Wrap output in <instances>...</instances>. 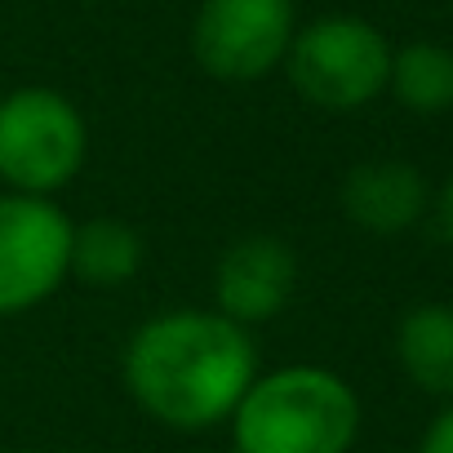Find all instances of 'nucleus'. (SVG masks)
Here are the masks:
<instances>
[{"label":"nucleus","mask_w":453,"mask_h":453,"mask_svg":"<svg viewBox=\"0 0 453 453\" xmlns=\"http://www.w3.org/2000/svg\"><path fill=\"white\" fill-rule=\"evenodd\" d=\"M120 373L147 418L173 431H204L236 413L258 378V356L245 325L182 307L134 329Z\"/></svg>","instance_id":"nucleus-1"},{"label":"nucleus","mask_w":453,"mask_h":453,"mask_svg":"<svg viewBox=\"0 0 453 453\" xmlns=\"http://www.w3.org/2000/svg\"><path fill=\"white\" fill-rule=\"evenodd\" d=\"M226 422L236 453H347L360 400L334 369L289 365L254 378Z\"/></svg>","instance_id":"nucleus-2"},{"label":"nucleus","mask_w":453,"mask_h":453,"mask_svg":"<svg viewBox=\"0 0 453 453\" xmlns=\"http://www.w3.org/2000/svg\"><path fill=\"white\" fill-rule=\"evenodd\" d=\"M89 151V129L76 103L45 85H23L0 98V178L23 196L67 187Z\"/></svg>","instance_id":"nucleus-3"},{"label":"nucleus","mask_w":453,"mask_h":453,"mask_svg":"<svg viewBox=\"0 0 453 453\" xmlns=\"http://www.w3.org/2000/svg\"><path fill=\"white\" fill-rule=\"evenodd\" d=\"M289 85L325 111H356L387 89L391 45L387 36L351 14H329L294 32L285 54Z\"/></svg>","instance_id":"nucleus-4"},{"label":"nucleus","mask_w":453,"mask_h":453,"mask_svg":"<svg viewBox=\"0 0 453 453\" xmlns=\"http://www.w3.org/2000/svg\"><path fill=\"white\" fill-rule=\"evenodd\" d=\"M72 226L50 196H0V316L41 307L67 280Z\"/></svg>","instance_id":"nucleus-5"},{"label":"nucleus","mask_w":453,"mask_h":453,"mask_svg":"<svg viewBox=\"0 0 453 453\" xmlns=\"http://www.w3.org/2000/svg\"><path fill=\"white\" fill-rule=\"evenodd\" d=\"M294 32V0H204L191 23V54L213 81L250 85L285 63Z\"/></svg>","instance_id":"nucleus-6"},{"label":"nucleus","mask_w":453,"mask_h":453,"mask_svg":"<svg viewBox=\"0 0 453 453\" xmlns=\"http://www.w3.org/2000/svg\"><path fill=\"white\" fill-rule=\"evenodd\" d=\"M298 285V258L276 236H241L222 250L213 272V298L218 316L236 325H263L280 316Z\"/></svg>","instance_id":"nucleus-7"},{"label":"nucleus","mask_w":453,"mask_h":453,"mask_svg":"<svg viewBox=\"0 0 453 453\" xmlns=\"http://www.w3.org/2000/svg\"><path fill=\"white\" fill-rule=\"evenodd\" d=\"M426 209V182L409 160H365L342 182V213L369 236H395Z\"/></svg>","instance_id":"nucleus-8"},{"label":"nucleus","mask_w":453,"mask_h":453,"mask_svg":"<svg viewBox=\"0 0 453 453\" xmlns=\"http://www.w3.org/2000/svg\"><path fill=\"white\" fill-rule=\"evenodd\" d=\"M395 356L426 395H453V307H413L395 329Z\"/></svg>","instance_id":"nucleus-9"},{"label":"nucleus","mask_w":453,"mask_h":453,"mask_svg":"<svg viewBox=\"0 0 453 453\" xmlns=\"http://www.w3.org/2000/svg\"><path fill=\"white\" fill-rule=\"evenodd\" d=\"M142 267V236L120 218H89L72 226L67 276L94 289H116Z\"/></svg>","instance_id":"nucleus-10"},{"label":"nucleus","mask_w":453,"mask_h":453,"mask_svg":"<svg viewBox=\"0 0 453 453\" xmlns=\"http://www.w3.org/2000/svg\"><path fill=\"white\" fill-rule=\"evenodd\" d=\"M387 89L395 94L400 107L418 116H440L453 107V50L435 41H413L391 54V76Z\"/></svg>","instance_id":"nucleus-11"},{"label":"nucleus","mask_w":453,"mask_h":453,"mask_svg":"<svg viewBox=\"0 0 453 453\" xmlns=\"http://www.w3.org/2000/svg\"><path fill=\"white\" fill-rule=\"evenodd\" d=\"M418 453H453V409H444V413L426 426Z\"/></svg>","instance_id":"nucleus-12"},{"label":"nucleus","mask_w":453,"mask_h":453,"mask_svg":"<svg viewBox=\"0 0 453 453\" xmlns=\"http://www.w3.org/2000/svg\"><path fill=\"white\" fill-rule=\"evenodd\" d=\"M440 232H444V241L453 245V178H449L444 191H440Z\"/></svg>","instance_id":"nucleus-13"}]
</instances>
